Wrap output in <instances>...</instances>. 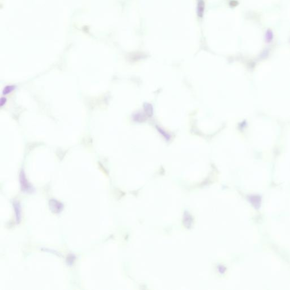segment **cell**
I'll list each match as a JSON object with an SVG mask.
<instances>
[{"mask_svg": "<svg viewBox=\"0 0 290 290\" xmlns=\"http://www.w3.org/2000/svg\"><path fill=\"white\" fill-rule=\"evenodd\" d=\"M50 209L55 213H59L62 210L63 205L56 199H51L49 201Z\"/></svg>", "mask_w": 290, "mask_h": 290, "instance_id": "6da1fadb", "label": "cell"}, {"mask_svg": "<svg viewBox=\"0 0 290 290\" xmlns=\"http://www.w3.org/2000/svg\"><path fill=\"white\" fill-rule=\"evenodd\" d=\"M14 208L15 209V215H16V220L18 223L20 222L21 219V208L18 202H15L13 204Z\"/></svg>", "mask_w": 290, "mask_h": 290, "instance_id": "3957f363", "label": "cell"}, {"mask_svg": "<svg viewBox=\"0 0 290 290\" xmlns=\"http://www.w3.org/2000/svg\"><path fill=\"white\" fill-rule=\"evenodd\" d=\"M20 181H21V186L23 191L24 192H29L31 191L32 187L30 185L28 184V182L26 180L25 173L23 172H22L21 175H20Z\"/></svg>", "mask_w": 290, "mask_h": 290, "instance_id": "7a4b0ae2", "label": "cell"}, {"mask_svg": "<svg viewBox=\"0 0 290 290\" xmlns=\"http://www.w3.org/2000/svg\"><path fill=\"white\" fill-rule=\"evenodd\" d=\"M15 88V86H13V85L6 86L4 88L2 94H3V95L9 94L10 93H11L13 90H14Z\"/></svg>", "mask_w": 290, "mask_h": 290, "instance_id": "277c9868", "label": "cell"}, {"mask_svg": "<svg viewBox=\"0 0 290 290\" xmlns=\"http://www.w3.org/2000/svg\"><path fill=\"white\" fill-rule=\"evenodd\" d=\"M6 102H7L6 98H5V97H2L0 100V105H1V107H3L5 104H6Z\"/></svg>", "mask_w": 290, "mask_h": 290, "instance_id": "5b68a950", "label": "cell"}]
</instances>
